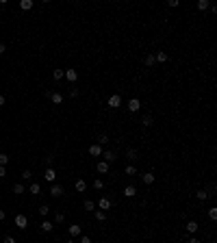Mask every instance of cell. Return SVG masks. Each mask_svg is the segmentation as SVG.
I'll return each mask as SVG.
<instances>
[{"label":"cell","mask_w":217,"mask_h":243,"mask_svg":"<svg viewBox=\"0 0 217 243\" xmlns=\"http://www.w3.org/2000/svg\"><path fill=\"white\" fill-rule=\"evenodd\" d=\"M85 211H95V202H91V200H85Z\"/></svg>","instance_id":"cell-23"},{"label":"cell","mask_w":217,"mask_h":243,"mask_svg":"<svg viewBox=\"0 0 217 243\" xmlns=\"http://www.w3.org/2000/svg\"><path fill=\"white\" fill-rule=\"evenodd\" d=\"M107 141H109V137H107V135H104V133H102V135H100V137H98V145H104V143H107Z\"/></svg>","instance_id":"cell-33"},{"label":"cell","mask_w":217,"mask_h":243,"mask_svg":"<svg viewBox=\"0 0 217 243\" xmlns=\"http://www.w3.org/2000/svg\"><path fill=\"white\" fill-rule=\"evenodd\" d=\"M5 243H17V241H15L13 237H7V239H5Z\"/></svg>","instance_id":"cell-40"},{"label":"cell","mask_w":217,"mask_h":243,"mask_svg":"<svg viewBox=\"0 0 217 243\" xmlns=\"http://www.w3.org/2000/svg\"><path fill=\"white\" fill-rule=\"evenodd\" d=\"M50 196H52V198H61V196H63V187H61V185H52V187H50Z\"/></svg>","instance_id":"cell-3"},{"label":"cell","mask_w":217,"mask_h":243,"mask_svg":"<svg viewBox=\"0 0 217 243\" xmlns=\"http://www.w3.org/2000/svg\"><path fill=\"white\" fill-rule=\"evenodd\" d=\"M52 161H54V156H46V165H48V167L52 165Z\"/></svg>","instance_id":"cell-38"},{"label":"cell","mask_w":217,"mask_h":243,"mask_svg":"<svg viewBox=\"0 0 217 243\" xmlns=\"http://www.w3.org/2000/svg\"><path fill=\"white\" fill-rule=\"evenodd\" d=\"M5 104V95H0V107H2Z\"/></svg>","instance_id":"cell-45"},{"label":"cell","mask_w":217,"mask_h":243,"mask_svg":"<svg viewBox=\"0 0 217 243\" xmlns=\"http://www.w3.org/2000/svg\"><path fill=\"white\" fill-rule=\"evenodd\" d=\"M52 76H54L57 80H61V78L65 76V69H54V72H52Z\"/></svg>","instance_id":"cell-24"},{"label":"cell","mask_w":217,"mask_h":243,"mask_svg":"<svg viewBox=\"0 0 217 243\" xmlns=\"http://www.w3.org/2000/svg\"><path fill=\"white\" fill-rule=\"evenodd\" d=\"M154 63H156V59H154V54H148V57H146V65H148V67H152Z\"/></svg>","instance_id":"cell-27"},{"label":"cell","mask_w":217,"mask_h":243,"mask_svg":"<svg viewBox=\"0 0 217 243\" xmlns=\"http://www.w3.org/2000/svg\"><path fill=\"white\" fill-rule=\"evenodd\" d=\"M80 232H83V230H80V226H78V224H74V226H69V234H72V237H78Z\"/></svg>","instance_id":"cell-11"},{"label":"cell","mask_w":217,"mask_h":243,"mask_svg":"<svg viewBox=\"0 0 217 243\" xmlns=\"http://www.w3.org/2000/svg\"><path fill=\"white\" fill-rule=\"evenodd\" d=\"M152 121H154L152 115H143V117H141V124H143V126H152Z\"/></svg>","instance_id":"cell-19"},{"label":"cell","mask_w":217,"mask_h":243,"mask_svg":"<svg viewBox=\"0 0 217 243\" xmlns=\"http://www.w3.org/2000/svg\"><path fill=\"white\" fill-rule=\"evenodd\" d=\"M154 59H156V61H161V63H165V61H167V52H156V54H154Z\"/></svg>","instance_id":"cell-22"},{"label":"cell","mask_w":217,"mask_h":243,"mask_svg":"<svg viewBox=\"0 0 217 243\" xmlns=\"http://www.w3.org/2000/svg\"><path fill=\"white\" fill-rule=\"evenodd\" d=\"M93 215H95V219H98V222H104L107 219V213L104 211H93Z\"/></svg>","instance_id":"cell-21"},{"label":"cell","mask_w":217,"mask_h":243,"mask_svg":"<svg viewBox=\"0 0 217 243\" xmlns=\"http://www.w3.org/2000/svg\"><path fill=\"white\" fill-rule=\"evenodd\" d=\"M208 7H211L208 0H200V2H198V9H200V11H204V9H208Z\"/></svg>","instance_id":"cell-25"},{"label":"cell","mask_w":217,"mask_h":243,"mask_svg":"<svg viewBox=\"0 0 217 243\" xmlns=\"http://www.w3.org/2000/svg\"><path fill=\"white\" fill-rule=\"evenodd\" d=\"M93 189H98V191H102V189H104V182H102L100 178H98V180H93Z\"/></svg>","instance_id":"cell-29"},{"label":"cell","mask_w":217,"mask_h":243,"mask_svg":"<svg viewBox=\"0 0 217 243\" xmlns=\"http://www.w3.org/2000/svg\"><path fill=\"white\" fill-rule=\"evenodd\" d=\"M31 176H33L31 169H24V172H22V178H24V180H31Z\"/></svg>","instance_id":"cell-36"},{"label":"cell","mask_w":217,"mask_h":243,"mask_svg":"<svg viewBox=\"0 0 217 243\" xmlns=\"http://www.w3.org/2000/svg\"><path fill=\"white\" fill-rule=\"evenodd\" d=\"M48 213H50V208H48L46 204H43V206H39V215H41V217H46Z\"/></svg>","instance_id":"cell-32"},{"label":"cell","mask_w":217,"mask_h":243,"mask_svg":"<svg viewBox=\"0 0 217 243\" xmlns=\"http://www.w3.org/2000/svg\"><path fill=\"white\" fill-rule=\"evenodd\" d=\"M80 243H91V239H89V237H83V239H80Z\"/></svg>","instance_id":"cell-43"},{"label":"cell","mask_w":217,"mask_h":243,"mask_svg":"<svg viewBox=\"0 0 217 243\" xmlns=\"http://www.w3.org/2000/svg\"><path fill=\"white\" fill-rule=\"evenodd\" d=\"M102 152H104L102 145H98V143H93L91 148H89V154H91V156H102Z\"/></svg>","instance_id":"cell-4"},{"label":"cell","mask_w":217,"mask_h":243,"mask_svg":"<svg viewBox=\"0 0 217 243\" xmlns=\"http://www.w3.org/2000/svg\"><path fill=\"white\" fill-rule=\"evenodd\" d=\"M74 187H76V191H85V189H87L85 180H76V185H74Z\"/></svg>","instance_id":"cell-28"},{"label":"cell","mask_w":217,"mask_h":243,"mask_svg":"<svg viewBox=\"0 0 217 243\" xmlns=\"http://www.w3.org/2000/svg\"><path fill=\"white\" fill-rule=\"evenodd\" d=\"M135 193H137V189H135L133 185H128V187L124 189V196H126V198H135Z\"/></svg>","instance_id":"cell-10"},{"label":"cell","mask_w":217,"mask_h":243,"mask_svg":"<svg viewBox=\"0 0 217 243\" xmlns=\"http://www.w3.org/2000/svg\"><path fill=\"white\" fill-rule=\"evenodd\" d=\"M20 7H22L24 11H31V9H33V0H22Z\"/></svg>","instance_id":"cell-12"},{"label":"cell","mask_w":217,"mask_h":243,"mask_svg":"<svg viewBox=\"0 0 217 243\" xmlns=\"http://www.w3.org/2000/svg\"><path fill=\"white\" fill-rule=\"evenodd\" d=\"M54 219H57V224H63V222H65V215H63V213H57Z\"/></svg>","instance_id":"cell-34"},{"label":"cell","mask_w":217,"mask_h":243,"mask_svg":"<svg viewBox=\"0 0 217 243\" xmlns=\"http://www.w3.org/2000/svg\"><path fill=\"white\" fill-rule=\"evenodd\" d=\"M196 230H198V222H193V219L187 222V232H196Z\"/></svg>","instance_id":"cell-15"},{"label":"cell","mask_w":217,"mask_h":243,"mask_svg":"<svg viewBox=\"0 0 217 243\" xmlns=\"http://www.w3.org/2000/svg\"><path fill=\"white\" fill-rule=\"evenodd\" d=\"M196 196H198V200H206V198H208V191H204V189H202V191H198V193H196Z\"/></svg>","instance_id":"cell-30"},{"label":"cell","mask_w":217,"mask_h":243,"mask_svg":"<svg viewBox=\"0 0 217 243\" xmlns=\"http://www.w3.org/2000/svg\"><path fill=\"white\" fill-rule=\"evenodd\" d=\"M13 193H17V196H20V193H24V185H22V182L13 185Z\"/></svg>","instance_id":"cell-26"},{"label":"cell","mask_w":217,"mask_h":243,"mask_svg":"<svg viewBox=\"0 0 217 243\" xmlns=\"http://www.w3.org/2000/svg\"><path fill=\"white\" fill-rule=\"evenodd\" d=\"M109 107L111 109H119V107H122V98H119V95H111V98H109Z\"/></svg>","instance_id":"cell-2"},{"label":"cell","mask_w":217,"mask_h":243,"mask_svg":"<svg viewBox=\"0 0 217 243\" xmlns=\"http://www.w3.org/2000/svg\"><path fill=\"white\" fill-rule=\"evenodd\" d=\"M26 224H28L26 215H17V217H15V226H17V228H22V230H24V228H26Z\"/></svg>","instance_id":"cell-5"},{"label":"cell","mask_w":217,"mask_h":243,"mask_svg":"<svg viewBox=\"0 0 217 243\" xmlns=\"http://www.w3.org/2000/svg\"><path fill=\"white\" fill-rule=\"evenodd\" d=\"M7 163H9V156H7V154H0V165H2V167H5Z\"/></svg>","instance_id":"cell-37"},{"label":"cell","mask_w":217,"mask_h":243,"mask_svg":"<svg viewBox=\"0 0 217 243\" xmlns=\"http://www.w3.org/2000/svg\"><path fill=\"white\" fill-rule=\"evenodd\" d=\"M98 172H100V174H107V172H109V163L100 161V163H98Z\"/></svg>","instance_id":"cell-16"},{"label":"cell","mask_w":217,"mask_h":243,"mask_svg":"<svg viewBox=\"0 0 217 243\" xmlns=\"http://www.w3.org/2000/svg\"><path fill=\"white\" fill-rule=\"evenodd\" d=\"M5 176H7V169H5L2 165H0V178H5Z\"/></svg>","instance_id":"cell-39"},{"label":"cell","mask_w":217,"mask_h":243,"mask_svg":"<svg viewBox=\"0 0 217 243\" xmlns=\"http://www.w3.org/2000/svg\"><path fill=\"white\" fill-rule=\"evenodd\" d=\"M189 243H202V241H200V239H196V237H191V239H189Z\"/></svg>","instance_id":"cell-41"},{"label":"cell","mask_w":217,"mask_h":243,"mask_svg":"<svg viewBox=\"0 0 217 243\" xmlns=\"http://www.w3.org/2000/svg\"><path fill=\"white\" fill-rule=\"evenodd\" d=\"M5 217H7V213H5L2 208H0V222H2V219H5Z\"/></svg>","instance_id":"cell-42"},{"label":"cell","mask_w":217,"mask_h":243,"mask_svg":"<svg viewBox=\"0 0 217 243\" xmlns=\"http://www.w3.org/2000/svg\"><path fill=\"white\" fill-rule=\"evenodd\" d=\"M135 174H137L135 165H128V167H126V176H135Z\"/></svg>","instance_id":"cell-31"},{"label":"cell","mask_w":217,"mask_h":243,"mask_svg":"<svg viewBox=\"0 0 217 243\" xmlns=\"http://www.w3.org/2000/svg\"><path fill=\"white\" fill-rule=\"evenodd\" d=\"M50 100H52L54 104H61V102H63V95H61V93H50Z\"/></svg>","instance_id":"cell-14"},{"label":"cell","mask_w":217,"mask_h":243,"mask_svg":"<svg viewBox=\"0 0 217 243\" xmlns=\"http://www.w3.org/2000/svg\"><path fill=\"white\" fill-rule=\"evenodd\" d=\"M208 217L215 222V219H217V208H208Z\"/></svg>","instance_id":"cell-35"},{"label":"cell","mask_w":217,"mask_h":243,"mask_svg":"<svg viewBox=\"0 0 217 243\" xmlns=\"http://www.w3.org/2000/svg\"><path fill=\"white\" fill-rule=\"evenodd\" d=\"M65 243H76V241H72V239H69V241H65Z\"/></svg>","instance_id":"cell-46"},{"label":"cell","mask_w":217,"mask_h":243,"mask_svg":"<svg viewBox=\"0 0 217 243\" xmlns=\"http://www.w3.org/2000/svg\"><path fill=\"white\" fill-rule=\"evenodd\" d=\"M52 228H54V226H52L50 222H48V219H43V222H41V230H43V232H50Z\"/></svg>","instance_id":"cell-17"},{"label":"cell","mask_w":217,"mask_h":243,"mask_svg":"<svg viewBox=\"0 0 217 243\" xmlns=\"http://www.w3.org/2000/svg\"><path fill=\"white\" fill-rule=\"evenodd\" d=\"M139 109H141V102H139L137 98H130V100H128V111L135 113V111H139Z\"/></svg>","instance_id":"cell-6"},{"label":"cell","mask_w":217,"mask_h":243,"mask_svg":"<svg viewBox=\"0 0 217 243\" xmlns=\"http://www.w3.org/2000/svg\"><path fill=\"white\" fill-rule=\"evenodd\" d=\"M102 159H104V163H113L117 156H115V152H113V150H104V152H102Z\"/></svg>","instance_id":"cell-7"},{"label":"cell","mask_w":217,"mask_h":243,"mask_svg":"<svg viewBox=\"0 0 217 243\" xmlns=\"http://www.w3.org/2000/svg\"><path fill=\"white\" fill-rule=\"evenodd\" d=\"M28 191H31V193H33V196H39V193H41V187H39V185H37V182H33V185H31V189H28Z\"/></svg>","instance_id":"cell-20"},{"label":"cell","mask_w":217,"mask_h":243,"mask_svg":"<svg viewBox=\"0 0 217 243\" xmlns=\"http://www.w3.org/2000/svg\"><path fill=\"white\" fill-rule=\"evenodd\" d=\"M43 178L48 180V182H54V178H57V172L52 167H46V172H43Z\"/></svg>","instance_id":"cell-1"},{"label":"cell","mask_w":217,"mask_h":243,"mask_svg":"<svg viewBox=\"0 0 217 243\" xmlns=\"http://www.w3.org/2000/svg\"><path fill=\"white\" fill-rule=\"evenodd\" d=\"M98 208L107 213V211L111 208V200H109V198H100V202H98Z\"/></svg>","instance_id":"cell-8"},{"label":"cell","mask_w":217,"mask_h":243,"mask_svg":"<svg viewBox=\"0 0 217 243\" xmlns=\"http://www.w3.org/2000/svg\"><path fill=\"white\" fill-rule=\"evenodd\" d=\"M65 78H67L69 83H76V78H78V72H76V69H65Z\"/></svg>","instance_id":"cell-9"},{"label":"cell","mask_w":217,"mask_h":243,"mask_svg":"<svg viewBox=\"0 0 217 243\" xmlns=\"http://www.w3.org/2000/svg\"><path fill=\"white\" fill-rule=\"evenodd\" d=\"M126 159H128V161H137V150L128 148V150H126Z\"/></svg>","instance_id":"cell-13"},{"label":"cell","mask_w":217,"mask_h":243,"mask_svg":"<svg viewBox=\"0 0 217 243\" xmlns=\"http://www.w3.org/2000/svg\"><path fill=\"white\" fill-rule=\"evenodd\" d=\"M5 50H7V46H5V43H0V54H2Z\"/></svg>","instance_id":"cell-44"},{"label":"cell","mask_w":217,"mask_h":243,"mask_svg":"<svg viewBox=\"0 0 217 243\" xmlns=\"http://www.w3.org/2000/svg\"><path fill=\"white\" fill-rule=\"evenodd\" d=\"M143 182H146V185H152V182H154V174H152V172L143 174Z\"/></svg>","instance_id":"cell-18"}]
</instances>
